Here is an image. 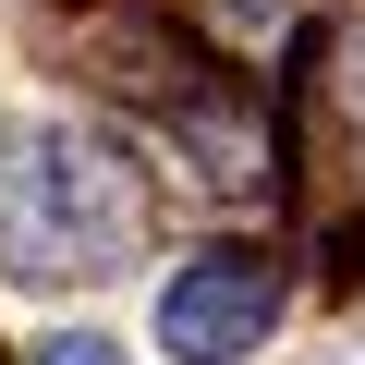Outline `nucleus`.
Instances as JSON below:
<instances>
[{
  "instance_id": "nucleus-2",
  "label": "nucleus",
  "mask_w": 365,
  "mask_h": 365,
  "mask_svg": "<svg viewBox=\"0 0 365 365\" xmlns=\"http://www.w3.org/2000/svg\"><path fill=\"white\" fill-rule=\"evenodd\" d=\"M73 73L158 146H182V170L195 182H244V195H280V110H256L244 61L207 49L195 25H158V13H122V0H98V25L73 49Z\"/></svg>"
},
{
  "instance_id": "nucleus-5",
  "label": "nucleus",
  "mask_w": 365,
  "mask_h": 365,
  "mask_svg": "<svg viewBox=\"0 0 365 365\" xmlns=\"http://www.w3.org/2000/svg\"><path fill=\"white\" fill-rule=\"evenodd\" d=\"M25 365H134V353H122V341H98V329H49Z\"/></svg>"
},
{
  "instance_id": "nucleus-1",
  "label": "nucleus",
  "mask_w": 365,
  "mask_h": 365,
  "mask_svg": "<svg viewBox=\"0 0 365 365\" xmlns=\"http://www.w3.org/2000/svg\"><path fill=\"white\" fill-rule=\"evenodd\" d=\"M158 220V182H146V134L110 122H0V280L25 292H86L110 268H134Z\"/></svg>"
},
{
  "instance_id": "nucleus-6",
  "label": "nucleus",
  "mask_w": 365,
  "mask_h": 365,
  "mask_svg": "<svg viewBox=\"0 0 365 365\" xmlns=\"http://www.w3.org/2000/svg\"><path fill=\"white\" fill-rule=\"evenodd\" d=\"M86 13H98V0H86Z\"/></svg>"
},
{
  "instance_id": "nucleus-3",
  "label": "nucleus",
  "mask_w": 365,
  "mask_h": 365,
  "mask_svg": "<svg viewBox=\"0 0 365 365\" xmlns=\"http://www.w3.org/2000/svg\"><path fill=\"white\" fill-rule=\"evenodd\" d=\"M280 207L329 280L365 268V0H329L280 61Z\"/></svg>"
},
{
  "instance_id": "nucleus-4",
  "label": "nucleus",
  "mask_w": 365,
  "mask_h": 365,
  "mask_svg": "<svg viewBox=\"0 0 365 365\" xmlns=\"http://www.w3.org/2000/svg\"><path fill=\"white\" fill-rule=\"evenodd\" d=\"M292 304V268L280 244H207V256H182L170 292H158V353L170 365H244Z\"/></svg>"
}]
</instances>
